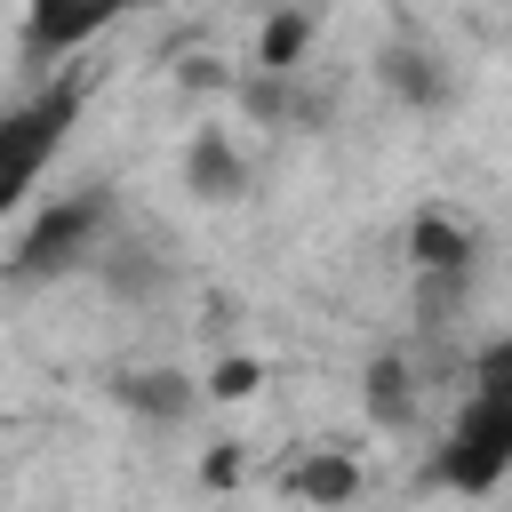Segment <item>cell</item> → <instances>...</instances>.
<instances>
[{
	"label": "cell",
	"instance_id": "obj_1",
	"mask_svg": "<svg viewBox=\"0 0 512 512\" xmlns=\"http://www.w3.org/2000/svg\"><path fill=\"white\" fill-rule=\"evenodd\" d=\"M512 464V384H504V360H488V376L472 384V400L456 408L448 424V448H440V480L464 488V496H488Z\"/></svg>",
	"mask_w": 512,
	"mask_h": 512
},
{
	"label": "cell",
	"instance_id": "obj_2",
	"mask_svg": "<svg viewBox=\"0 0 512 512\" xmlns=\"http://www.w3.org/2000/svg\"><path fill=\"white\" fill-rule=\"evenodd\" d=\"M72 120H80V88H40L32 104H16V112H0V216L40 184V168L64 152V136H72Z\"/></svg>",
	"mask_w": 512,
	"mask_h": 512
},
{
	"label": "cell",
	"instance_id": "obj_3",
	"mask_svg": "<svg viewBox=\"0 0 512 512\" xmlns=\"http://www.w3.org/2000/svg\"><path fill=\"white\" fill-rule=\"evenodd\" d=\"M136 0H32V16H24V48L32 56H72V48H88L112 16H128Z\"/></svg>",
	"mask_w": 512,
	"mask_h": 512
},
{
	"label": "cell",
	"instance_id": "obj_4",
	"mask_svg": "<svg viewBox=\"0 0 512 512\" xmlns=\"http://www.w3.org/2000/svg\"><path fill=\"white\" fill-rule=\"evenodd\" d=\"M120 400L144 408V416H184V408H192V376H176V368H136V376H120Z\"/></svg>",
	"mask_w": 512,
	"mask_h": 512
},
{
	"label": "cell",
	"instance_id": "obj_5",
	"mask_svg": "<svg viewBox=\"0 0 512 512\" xmlns=\"http://www.w3.org/2000/svg\"><path fill=\"white\" fill-rule=\"evenodd\" d=\"M296 488H304L312 504H344V496H352V464H344V456H312Z\"/></svg>",
	"mask_w": 512,
	"mask_h": 512
},
{
	"label": "cell",
	"instance_id": "obj_6",
	"mask_svg": "<svg viewBox=\"0 0 512 512\" xmlns=\"http://www.w3.org/2000/svg\"><path fill=\"white\" fill-rule=\"evenodd\" d=\"M192 176H200V184H208V192H216V200H224V192H232V184H240V168H232V160H224V144H200V152H192Z\"/></svg>",
	"mask_w": 512,
	"mask_h": 512
}]
</instances>
